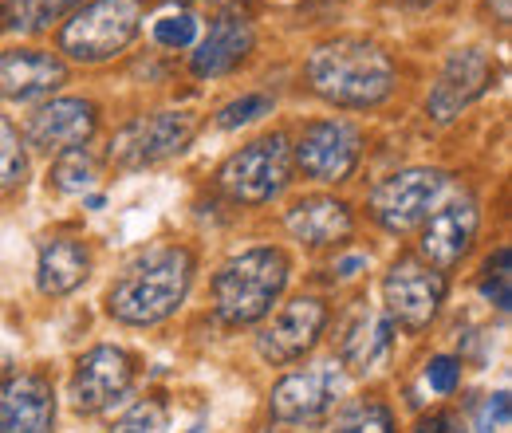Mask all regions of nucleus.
<instances>
[{
  "label": "nucleus",
  "instance_id": "nucleus-30",
  "mask_svg": "<svg viewBox=\"0 0 512 433\" xmlns=\"http://www.w3.org/2000/svg\"><path fill=\"white\" fill-rule=\"evenodd\" d=\"M505 426H509V390H497V394H489V398L477 406L473 430L477 433H501Z\"/></svg>",
  "mask_w": 512,
  "mask_h": 433
},
{
  "label": "nucleus",
  "instance_id": "nucleus-31",
  "mask_svg": "<svg viewBox=\"0 0 512 433\" xmlns=\"http://www.w3.org/2000/svg\"><path fill=\"white\" fill-rule=\"evenodd\" d=\"M410 433H465V430H457L453 414H446V410H434V414H422V418L414 422V430H410Z\"/></svg>",
  "mask_w": 512,
  "mask_h": 433
},
{
  "label": "nucleus",
  "instance_id": "nucleus-19",
  "mask_svg": "<svg viewBox=\"0 0 512 433\" xmlns=\"http://www.w3.org/2000/svg\"><path fill=\"white\" fill-rule=\"evenodd\" d=\"M284 229L304 248H343L355 237V213L335 193H304L284 209Z\"/></svg>",
  "mask_w": 512,
  "mask_h": 433
},
{
  "label": "nucleus",
  "instance_id": "nucleus-24",
  "mask_svg": "<svg viewBox=\"0 0 512 433\" xmlns=\"http://www.w3.org/2000/svg\"><path fill=\"white\" fill-rule=\"evenodd\" d=\"M331 433H394V410H390V402L379 398V394L351 398L339 410Z\"/></svg>",
  "mask_w": 512,
  "mask_h": 433
},
{
  "label": "nucleus",
  "instance_id": "nucleus-1",
  "mask_svg": "<svg viewBox=\"0 0 512 433\" xmlns=\"http://www.w3.org/2000/svg\"><path fill=\"white\" fill-rule=\"evenodd\" d=\"M304 83L335 111H375L398 91V63L379 40L327 36L304 56Z\"/></svg>",
  "mask_w": 512,
  "mask_h": 433
},
{
  "label": "nucleus",
  "instance_id": "nucleus-20",
  "mask_svg": "<svg viewBox=\"0 0 512 433\" xmlns=\"http://www.w3.org/2000/svg\"><path fill=\"white\" fill-rule=\"evenodd\" d=\"M0 433H56V386L48 374L0 378Z\"/></svg>",
  "mask_w": 512,
  "mask_h": 433
},
{
  "label": "nucleus",
  "instance_id": "nucleus-6",
  "mask_svg": "<svg viewBox=\"0 0 512 433\" xmlns=\"http://www.w3.org/2000/svg\"><path fill=\"white\" fill-rule=\"evenodd\" d=\"M453 174L442 166H406L386 174L379 186L367 197V213L371 221L390 233V237H406L414 229H422V221L438 209V201L449 197Z\"/></svg>",
  "mask_w": 512,
  "mask_h": 433
},
{
  "label": "nucleus",
  "instance_id": "nucleus-16",
  "mask_svg": "<svg viewBox=\"0 0 512 433\" xmlns=\"http://www.w3.org/2000/svg\"><path fill=\"white\" fill-rule=\"evenodd\" d=\"M394 339H398V327L390 323V315L379 304L359 300L339 327V359L335 363L347 371V378H367L390 363Z\"/></svg>",
  "mask_w": 512,
  "mask_h": 433
},
{
  "label": "nucleus",
  "instance_id": "nucleus-23",
  "mask_svg": "<svg viewBox=\"0 0 512 433\" xmlns=\"http://www.w3.org/2000/svg\"><path fill=\"white\" fill-rule=\"evenodd\" d=\"M99 174H103V166H99L95 150L91 146H75V150L56 154L52 174H48V186L56 189V193H64V197H79V193H87V189L99 182Z\"/></svg>",
  "mask_w": 512,
  "mask_h": 433
},
{
  "label": "nucleus",
  "instance_id": "nucleus-35",
  "mask_svg": "<svg viewBox=\"0 0 512 433\" xmlns=\"http://www.w3.org/2000/svg\"><path fill=\"white\" fill-rule=\"evenodd\" d=\"M186 433H197V430H186Z\"/></svg>",
  "mask_w": 512,
  "mask_h": 433
},
{
  "label": "nucleus",
  "instance_id": "nucleus-13",
  "mask_svg": "<svg viewBox=\"0 0 512 433\" xmlns=\"http://www.w3.org/2000/svg\"><path fill=\"white\" fill-rule=\"evenodd\" d=\"M134 386V355L127 347L115 343H95L91 351H83L75 359V371L67 382V398L75 414H103L111 406H119Z\"/></svg>",
  "mask_w": 512,
  "mask_h": 433
},
{
  "label": "nucleus",
  "instance_id": "nucleus-29",
  "mask_svg": "<svg viewBox=\"0 0 512 433\" xmlns=\"http://www.w3.org/2000/svg\"><path fill=\"white\" fill-rule=\"evenodd\" d=\"M461 367H465V363H461L457 355H430L422 378H426V386H430L438 398H449V394H457V386H461Z\"/></svg>",
  "mask_w": 512,
  "mask_h": 433
},
{
  "label": "nucleus",
  "instance_id": "nucleus-7",
  "mask_svg": "<svg viewBox=\"0 0 512 433\" xmlns=\"http://www.w3.org/2000/svg\"><path fill=\"white\" fill-rule=\"evenodd\" d=\"M363 146H367V134L355 119L327 115L316 123H304V130L296 134L292 166L316 186H343L355 178L363 162Z\"/></svg>",
  "mask_w": 512,
  "mask_h": 433
},
{
  "label": "nucleus",
  "instance_id": "nucleus-32",
  "mask_svg": "<svg viewBox=\"0 0 512 433\" xmlns=\"http://www.w3.org/2000/svg\"><path fill=\"white\" fill-rule=\"evenodd\" d=\"M367 264H371V256H363V252H351V256L335 260V264H331V272H335V280H355V276H359Z\"/></svg>",
  "mask_w": 512,
  "mask_h": 433
},
{
  "label": "nucleus",
  "instance_id": "nucleus-21",
  "mask_svg": "<svg viewBox=\"0 0 512 433\" xmlns=\"http://www.w3.org/2000/svg\"><path fill=\"white\" fill-rule=\"evenodd\" d=\"M91 268H95V252L83 237H67V233L48 237L36 256V288L48 300H64L87 284Z\"/></svg>",
  "mask_w": 512,
  "mask_h": 433
},
{
  "label": "nucleus",
  "instance_id": "nucleus-22",
  "mask_svg": "<svg viewBox=\"0 0 512 433\" xmlns=\"http://www.w3.org/2000/svg\"><path fill=\"white\" fill-rule=\"evenodd\" d=\"M83 0H4L0 28L12 36H44L79 8Z\"/></svg>",
  "mask_w": 512,
  "mask_h": 433
},
{
  "label": "nucleus",
  "instance_id": "nucleus-17",
  "mask_svg": "<svg viewBox=\"0 0 512 433\" xmlns=\"http://www.w3.org/2000/svg\"><path fill=\"white\" fill-rule=\"evenodd\" d=\"M67 79H71V67L48 48L0 52V103H44Z\"/></svg>",
  "mask_w": 512,
  "mask_h": 433
},
{
  "label": "nucleus",
  "instance_id": "nucleus-34",
  "mask_svg": "<svg viewBox=\"0 0 512 433\" xmlns=\"http://www.w3.org/2000/svg\"><path fill=\"white\" fill-rule=\"evenodd\" d=\"M119 433H138V430H134V426H123V430H119Z\"/></svg>",
  "mask_w": 512,
  "mask_h": 433
},
{
  "label": "nucleus",
  "instance_id": "nucleus-10",
  "mask_svg": "<svg viewBox=\"0 0 512 433\" xmlns=\"http://www.w3.org/2000/svg\"><path fill=\"white\" fill-rule=\"evenodd\" d=\"M493 79H497V60L489 48H481V44L453 48L446 63L438 67L434 87L426 95V119L438 126L457 123L477 99H485L493 91Z\"/></svg>",
  "mask_w": 512,
  "mask_h": 433
},
{
  "label": "nucleus",
  "instance_id": "nucleus-8",
  "mask_svg": "<svg viewBox=\"0 0 512 433\" xmlns=\"http://www.w3.org/2000/svg\"><path fill=\"white\" fill-rule=\"evenodd\" d=\"M197 134V115L193 111H146V115H134L130 123H123L115 130L111 146H107V158L119 166V170H146V166H158V162H170L178 154H186Z\"/></svg>",
  "mask_w": 512,
  "mask_h": 433
},
{
  "label": "nucleus",
  "instance_id": "nucleus-3",
  "mask_svg": "<svg viewBox=\"0 0 512 433\" xmlns=\"http://www.w3.org/2000/svg\"><path fill=\"white\" fill-rule=\"evenodd\" d=\"M288 280L292 256L280 245L241 248L213 272V315L225 327H253L284 300Z\"/></svg>",
  "mask_w": 512,
  "mask_h": 433
},
{
  "label": "nucleus",
  "instance_id": "nucleus-2",
  "mask_svg": "<svg viewBox=\"0 0 512 433\" xmlns=\"http://www.w3.org/2000/svg\"><path fill=\"white\" fill-rule=\"evenodd\" d=\"M193 276L197 256L190 245L166 241L142 248L107 288V315L123 327H158L190 300Z\"/></svg>",
  "mask_w": 512,
  "mask_h": 433
},
{
  "label": "nucleus",
  "instance_id": "nucleus-28",
  "mask_svg": "<svg viewBox=\"0 0 512 433\" xmlns=\"http://www.w3.org/2000/svg\"><path fill=\"white\" fill-rule=\"evenodd\" d=\"M150 36H154V44H158V48L186 52V48H193V44L201 40V20H197L193 12H166V16H158V20H154Z\"/></svg>",
  "mask_w": 512,
  "mask_h": 433
},
{
  "label": "nucleus",
  "instance_id": "nucleus-26",
  "mask_svg": "<svg viewBox=\"0 0 512 433\" xmlns=\"http://www.w3.org/2000/svg\"><path fill=\"white\" fill-rule=\"evenodd\" d=\"M477 292H481V300H485L489 308L509 315V308H512V248L509 245H501L485 260V268H481V276H477Z\"/></svg>",
  "mask_w": 512,
  "mask_h": 433
},
{
  "label": "nucleus",
  "instance_id": "nucleus-15",
  "mask_svg": "<svg viewBox=\"0 0 512 433\" xmlns=\"http://www.w3.org/2000/svg\"><path fill=\"white\" fill-rule=\"evenodd\" d=\"M477 233H481V201L473 193L442 197L438 209L422 221L418 260H426L430 268H438L442 276H449L473 252Z\"/></svg>",
  "mask_w": 512,
  "mask_h": 433
},
{
  "label": "nucleus",
  "instance_id": "nucleus-27",
  "mask_svg": "<svg viewBox=\"0 0 512 433\" xmlns=\"http://www.w3.org/2000/svg\"><path fill=\"white\" fill-rule=\"evenodd\" d=\"M272 111H276V95H272V91H245V95L229 99L225 107H217L213 126H217V130H241V126L260 123V119L272 115Z\"/></svg>",
  "mask_w": 512,
  "mask_h": 433
},
{
  "label": "nucleus",
  "instance_id": "nucleus-33",
  "mask_svg": "<svg viewBox=\"0 0 512 433\" xmlns=\"http://www.w3.org/2000/svg\"><path fill=\"white\" fill-rule=\"evenodd\" d=\"M485 4H489V12H493L501 24H509L512 20V0H485Z\"/></svg>",
  "mask_w": 512,
  "mask_h": 433
},
{
  "label": "nucleus",
  "instance_id": "nucleus-25",
  "mask_svg": "<svg viewBox=\"0 0 512 433\" xmlns=\"http://www.w3.org/2000/svg\"><path fill=\"white\" fill-rule=\"evenodd\" d=\"M28 174H32V158H28V146L20 138V126L8 115H0V193L24 189Z\"/></svg>",
  "mask_w": 512,
  "mask_h": 433
},
{
  "label": "nucleus",
  "instance_id": "nucleus-14",
  "mask_svg": "<svg viewBox=\"0 0 512 433\" xmlns=\"http://www.w3.org/2000/svg\"><path fill=\"white\" fill-rule=\"evenodd\" d=\"M103 123V111L95 99L87 95H56V99H44L36 103V111L24 119L20 126V138L28 150H40V154H64L75 146H87Z\"/></svg>",
  "mask_w": 512,
  "mask_h": 433
},
{
  "label": "nucleus",
  "instance_id": "nucleus-18",
  "mask_svg": "<svg viewBox=\"0 0 512 433\" xmlns=\"http://www.w3.org/2000/svg\"><path fill=\"white\" fill-rule=\"evenodd\" d=\"M256 48V24L245 12H217L209 20V32L193 44L190 52V75L193 79H221L237 71L241 63L253 56Z\"/></svg>",
  "mask_w": 512,
  "mask_h": 433
},
{
  "label": "nucleus",
  "instance_id": "nucleus-4",
  "mask_svg": "<svg viewBox=\"0 0 512 433\" xmlns=\"http://www.w3.org/2000/svg\"><path fill=\"white\" fill-rule=\"evenodd\" d=\"M146 20V0H87L56 32V56L64 63L103 67L127 56Z\"/></svg>",
  "mask_w": 512,
  "mask_h": 433
},
{
  "label": "nucleus",
  "instance_id": "nucleus-12",
  "mask_svg": "<svg viewBox=\"0 0 512 433\" xmlns=\"http://www.w3.org/2000/svg\"><path fill=\"white\" fill-rule=\"evenodd\" d=\"M347 371L327 359V363H312L304 371H288L268 394V414L272 422L280 426H308V422H320L327 418L343 394H347Z\"/></svg>",
  "mask_w": 512,
  "mask_h": 433
},
{
  "label": "nucleus",
  "instance_id": "nucleus-11",
  "mask_svg": "<svg viewBox=\"0 0 512 433\" xmlns=\"http://www.w3.org/2000/svg\"><path fill=\"white\" fill-rule=\"evenodd\" d=\"M327 323H331V304L323 296H292L260 327L256 355L268 367H296L320 347Z\"/></svg>",
  "mask_w": 512,
  "mask_h": 433
},
{
  "label": "nucleus",
  "instance_id": "nucleus-9",
  "mask_svg": "<svg viewBox=\"0 0 512 433\" xmlns=\"http://www.w3.org/2000/svg\"><path fill=\"white\" fill-rule=\"evenodd\" d=\"M449 292V276L430 268L418 256H398L383 276V304L390 323L406 335L430 331V323L442 315Z\"/></svg>",
  "mask_w": 512,
  "mask_h": 433
},
{
  "label": "nucleus",
  "instance_id": "nucleus-5",
  "mask_svg": "<svg viewBox=\"0 0 512 433\" xmlns=\"http://www.w3.org/2000/svg\"><path fill=\"white\" fill-rule=\"evenodd\" d=\"M292 138L284 130H264L217 166V189L237 205H272L292 186Z\"/></svg>",
  "mask_w": 512,
  "mask_h": 433
}]
</instances>
